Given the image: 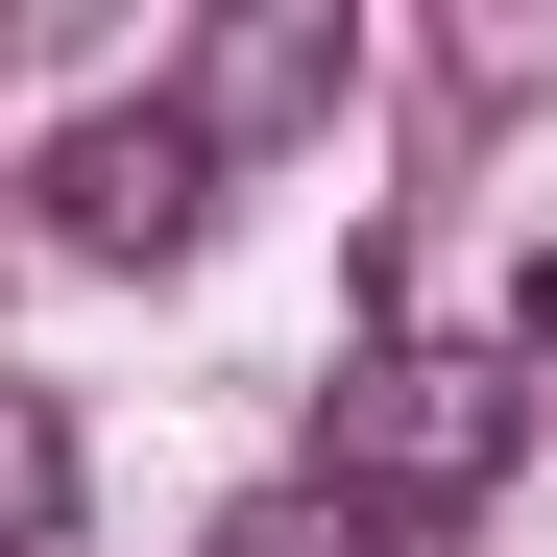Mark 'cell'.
<instances>
[{
  "label": "cell",
  "mask_w": 557,
  "mask_h": 557,
  "mask_svg": "<svg viewBox=\"0 0 557 557\" xmlns=\"http://www.w3.org/2000/svg\"><path fill=\"white\" fill-rule=\"evenodd\" d=\"M195 219H219V170H195L170 98H98V122L49 146V243H73V267H170Z\"/></svg>",
  "instance_id": "3957f363"
},
{
  "label": "cell",
  "mask_w": 557,
  "mask_h": 557,
  "mask_svg": "<svg viewBox=\"0 0 557 557\" xmlns=\"http://www.w3.org/2000/svg\"><path fill=\"white\" fill-rule=\"evenodd\" d=\"M219 557H388V533H363L339 485H267V509H219Z\"/></svg>",
  "instance_id": "277c9868"
},
{
  "label": "cell",
  "mask_w": 557,
  "mask_h": 557,
  "mask_svg": "<svg viewBox=\"0 0 557 557\" xmlns=\"http://www.w3.org/2000/svg\"><path fill=\"white\" fill-rule=\"evenodd\" d=\"M509 436H533L509 363H460V339H363V363H339V412H315V485H339L363 533H436V509H485V485H509Z\"/></svg>",
  "instance_id": "6da1fadb"
},
{
  "label": "cell",
  "mask_w": 557,
  "mask_h": 557,
  "mask_svg": "<svg viewBox=\"0 0 557 557\" xmlns=\"http://www.w3.org/2000/svg\"><path fill=\"white\" fill-rule=\"evenodd\" d=\"M49 509H73V436H49V412H25V388H0V557H25V533H49Z\"/></svg>",
  "instance_id": "5b68a950"
},
{
  "label": "cell",
  "mask_w": 557,
  "mask_h": 557,
  "mask_svg": "<svg viewBox=\"0 0 557 557\" xmlns=\"http://www.w3.org/2000/svg\"><path fill=\"white\" fill-rule=\"evenodd\" d=\"M509 388H533V412H557V243H533V339H509Z\"/></svg>",
  "instance_id": "8992f818"
},
{
  "label": "cell",
  "mask_w": 557,
  "mask_h": 557,
  "mask_svg": "<svg viewBox=\"0 0 557 557\" xmlns=\"http://www.w3.org/2000/svg\"><path fill=\"white\" fill-rule=\"evenodd\" d=\"M339 73H363V25H339V0H219V25L170 49V122H195V170H243V146L339 122Z\"/></svg>",
  "instance_id": "7a4b0ae2"
}]
</instances>
